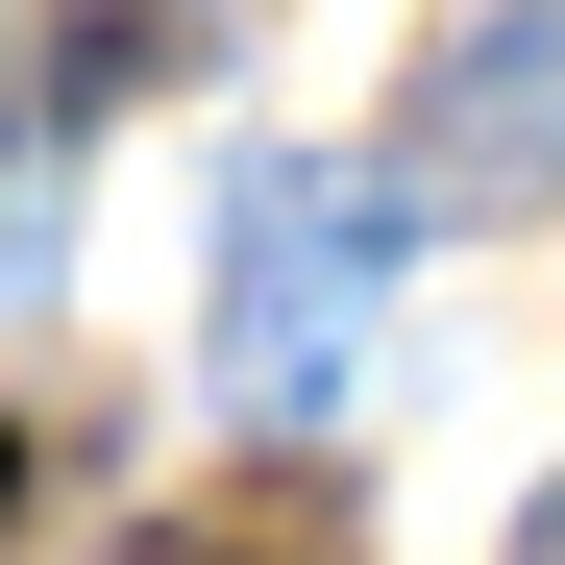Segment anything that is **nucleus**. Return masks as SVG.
Here are the masks:
<instances>
[{
    "label": "nucleus",
    "mask_w": 565,
    "mask_h": 565,
    "mask_svg": "<svg viewBox=\"0 0 565 565\" xmlns=\"http://www.w3.org/2000/svg\"><path fill=\"white\" fill-rule=\"evenodd\" d=\"M0 492H25V443H0Z\"/></svg>",
    "instance_id": "obj_3"
},
{
    "label": "nucleus",
    "mask_w": 565,
    "mask_h": 565,
    "mask_svg": "<svg viewBox=\"0 0 565 565\" xmlns=\"http://www.w3.org/2000/svg\"><path fill=\"white\" fill-rule=\"evenodd\" d=\"M516 565H565V492H541V516H516Z\"/></svg>",
    "instance_id": "obj_2"
},
{
    "label": "nucleus",
    "mask_w": 565,
    "mask_h": 565,
    "mask_svg": "<svg viewBox=\"0 0 565 565\" xmlns=\"http://www.w3.org/2000/svg\"><path fill=\"white\" fill-rule=\"evenodd\" d=\"M369 270H394V198H369V172H246L222 198V394L246 418H320L344 394Z\"/></svg>",
    "instance_id": "obj_1"
}]
</instances>
